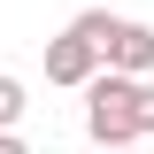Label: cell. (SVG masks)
<instances>
[{"instance_id":"6","label":"cell","mask_w":154,"mask_h":154,"mask_svg":"<svg viewBox=\"0 0 154 154\" xmlns=\"http://www.w3.org/2000/svg\"><path fill=\"white\" fill-rule=\"evenodd\" d=\"M0 154H31V146H23V139H16V131H0Z\"/></svg>"},{"instance_id":"5","label":"cell","mask_w":154,"mask_h":154,"mask_svg":"<svg viewBox=\"0 0 154 154\" xmlns=\"http://www.w3.org/2000/svg\"><path fill=\"white\" fill-rule=\"evenodd\" d=\"M139 139H154V77L139 85Z\"/></svg>"},{"instance_id":"1","label":"cell","mask_w":154,"mask_h":154,"mask_svg":"<svg viewBox=\"0 0 154 154\" xmlns=\"http://www.w3.org/2000/svg\"><path fill=\"white\" fill-rule=\"evenodd\" d=\"M69 31L100 54V69H116V77H154V23L85 8V16H69Z\"/></svg>"},{"instance_id":"4","label":"cell","mask_w":154,"mask_h":154,"mask_svg":"<svg viewBox=\"0 0 154 154\" xmlns=\"http://www.w3.org/2000/svg\"><path fill=\"white\" fill-rule=\"evenodd\" d=\"M23 108H31V85L0 69V131H16V123H23Z\"/></svg>"},{"instance_id":"2","label":"cell","mask_w":154,"mask_h":154,"mask_svg":"<svg viewBox=\"0 0 154 154\" xmlns=\"http://www.w3.org/2000/svg\"><path fill=\"white\" fill-rule=\"evenodd\" d=\"M139 85L146 77H116L100 69L93 85H85V131H93V146H139Z\"/></svg>"},{"instance_id":"3","label":"cell","mask_w":154,"mask_h":154,"mask_svg":"<svg viewBox=\"0 0 154 154\" xmlns=\"http://www.w3.org/2000/svg\"><path fill=\"white\" fill-rule=\"evenodd\" d=\"M93 77H100V54H93L77 31H54V38H46V85H69V93H85Z\"/></svg>"},{"instance_id":"7","label":"cell","mask_w":154,"mask_h":154,"mask_svg":"<svg viewBox=\"0 0 154 154\" xmlns=\"http://www.w3.org/2000/svg\"><path fill=\"white\" fill-rule=\"evenodd\" d=\"M108 154H139V146H108Z\"/></svg>"}]
</instances>
